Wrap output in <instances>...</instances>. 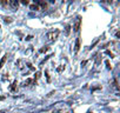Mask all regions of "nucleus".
<instances>
[{
	"mask_svg": "<svg viewBox=\"0 0 120 113\" xmlns=\"http://www.w3.org/2000/svg\"><path fill=\"white\" fill-rule=\"evenodd\" d=\"M56 35H58V32H56V33H49V34H48V38H49L51 40H53V39H55Z\"/></svg>",
	"mask_w": 120,
	"mask_h": 113,
	"instance_id": "f257e3e1",
	"label": "nucleus"
},
{
	"mask_svg": "<svg viewBox=\"0 0 120 113\" xmlns=\"http://www.w3.org/2000/svg\"><path fill=\"white\" fill-rule=\"evenodd\" d=\"M79 47H80V41H79V39H77V41H75V51L77 52L79 51Z\"/></svg>",
	"mask_w": 120,
	"mask_h": 113,
	"instance_id": "f03ea898",
	"label": "nucleus"
},
{
	"mask_svg": "<svg viewBox=\"0 0 120 113\" xmlns=\"http://www.w3.org/2000/svg\"><path fill=\"white\" fill-rule=\"evenodd\" d=\"M6 59H7V55H5L4 58H3V60H1V63H0V67H3L4 66V64H5V61H6Z\"/></svg>",
	"mask_w": 120,
	"mask_h": 113,
	"instance_id": "7ed1b4c3",
	"label": "nucleus"
},
{
	"mask_svg": "<svg viewBox=\"0 0 120 113\" xmlns=\"http://www.w3.org/2000/svg\"><path fill=\"white\" fill-rule=\"evenodd\" d=\"M12 4H13V6L15 7V6H18V0H12Z\"/></svg>",
	"mask_w": 120,
	"mask_h": 113,
	"instance_id": "20e7f679",
	"label": "nucleus"
},
{
	"mask_svg": "<svg viewBox=\"0 0 120 113\" xmlns=\"http://www.w3.org/2000/svg\"><path fill=\"white\" fill-rule=\"evenodd\" d=\"M0 3H1L3 5H6L7 4V0H0Z\"/></svg>",
	"mask_w": 120,
	"mask_h": 113,
	"instance_id": "39448f33",
	"label": "nucleus"
},
{
	"mask_svg": "<svg viewBox=\"0 0 120 113\" xmlns=\"http://www.w3.org/2000/svg\"><path fill=\"white\" fill-rule=\"evenodd\" d=\"M31 8H32V10H35V11H37V10H38V6L33 5V6H31Z\"/></svg>",
	"mask_w": 120,
	"mask_h": 113,
	"instance_id": "423d86ee",
	"label": "nucleus"
},
{
	"mask_svg": "<svg viewBox=\"0 0 120 113\" xmlns=\"http://www.w3.org/2000/svg\"><path fill=\"white\" fill-rule=\"evenodd\" d=\"M22 3H24L25 5H27V4H28V0H22Z\"/></svg>",
	"mask_w": 120,
	"mask_h": 113,
	"instance_id": "0eeeda50",
	"label": "nucleus"
}]
</instances>
